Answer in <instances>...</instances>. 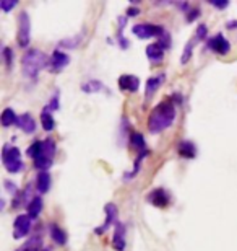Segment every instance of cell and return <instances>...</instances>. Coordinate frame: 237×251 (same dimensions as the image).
Returning <instances> with one entry per match:
<instances>
[{"instance_id":"4dcf8cb0","label":"cell","mask_w":237,"mask_h":251,"mask_svg":"<svg viewBox=\"0 0 237 251\" xmlns=\"http://www.w3.org/2000/svg\"><path fill=\"white\" fill-rule=\"evenodd\" d=\"M210 5H213L215 8H219V10H224L229 7V0H208Z\"/></svg>"},{"instance_id":"30bf717a","label":"cell","mask_w":237,"mask_h":251,"mask_svg":"<svg viewBox=\"0 0 237 251\" xmlns=\"http://www.w3.org/2000/svg\"><path fill=\"white\" fill-rule=\"evenodd\" d=\"M104 214H106V222L101 225V227H98V228L94 230V232L98 233V235L108 232V228L112 224H117V205L112 204V202L106 204L104 205Z\"/></svg>"},{"instance_id":"e0dca14e","label":"cell","mask_w":237,"mask_h":251,"mask_svg":"<svg viewBox=\"0 0 237 251\" xmlns=\"http://www.w3.org/2000/svg\"><path fill=\"white\" fill-rule=\"evenodd\" d=\"M164 74H161V75H156V77H151L148 78V82H146V100H150L153 95L158 92V88L163 85L164 82Z\"/></svg>"},{"instance_id":"277c9868","label":"cell","mask_w":237,"mask_h":251,"mask_svg":"<svg viewBox=\"0 0 237 251\" xmlns=\"http://www.w3.org/2000/svg\"><path fill=\"white\" fill-rule=\"evenodd\" d=\"M54 155H55V142L50 137L44 139V149L43 153L39 155V158L34 160V167L41 172H47V168L54 162Z\"/></svg>"},{"instance_id":"f1b7e54d","label":"cell","mask_w":237,"mask_h":251,"mask_svg":"<svg viewBox=\"0 0 237 251\" xmlns=\"http://www.w3.org/2000/svg\"><path fill=\"white\" fill-rule=\"evenodd\" d=\"M3 59H5V65L10 70L13 65V51L10 48H3Z\"/></svg>"},{"instance_id":"83f0119b","label":"cell","mask_w":237,"mask_h":251,"mask_svg":"<svg viewBox=\"0 0 237 251\" xmlns=\"http://www.w3.org/2000/svg\"><path fill=\"white\" fill-rule=\"evenodd\" d=\"M18 5V0H0V8L3 12H12V10Z\"/></svg>"},{"instance_id":"9a60e30c","label":"cell","mask_w":237,"mask_h":251,"mask_svg":"<svg viewBox=\"0 0 237 251\" xmlns=\"http://www.w3.org/2000/svg\"><path fill=\"white\" fill-rule=\"evenodd\" d=\"M146 56H148V61L151 64H161L164 59V49H161L158 44H150L148 48H146Z\"/></svg>"},{"instance_id":"3957f363","label":"cell","mask_w":237,"mask_h":251,"mask_svg":"<svg viewBox=\"0 0 237 251\" xmlns=\"http://www.w3.org/2000/svg\"><path fill=\"white\" fill-rule=\"evenodd\" d=\"M2 163L5 170H7L8 173H20L22 170L24 168V163L22 160V152L12 145L5 144L3 149H2Z\"/></svg>"},{"instance_id":"8fae6325","label":"cell","mask_w":237,"mask_h":251,"mask_svg":"<svg viewBox=\"0 0 237 251\" xmlns=\"http://www.w3.org/2000/svg\"><path fill=\"white\" fill-rule=\"evenodd\" d=\"M117 83H119V88L122 90V92L137 93L138 88H140V78L137 77V75H132V74L120 75Z\"/></svg>"},{"instance_id":"7402d4cb","label":"cell","mask_w":237,"mask_h":251,"mask_svg":"<svg viewBox=\"0 0 237 251\" xmlns=\"http://www.w3.org/2000/svg\"><path fill=\"white\" fill-rule=\"evenodd\" d=\"M41 126L46 132H50V130H54V127H55V119L47 109H44V111L41 113Z\"/></svg>"},{"instance_id":"5b68a950","label":"cell","mask_w":237,"mask_h":251,"mask_svg":"<svg viewBox=\"0 0 237 251\" xmlns=\"http://www.w3.org/2000/svg\"><path fill=\"white\" fill-rule=\"evenodd\" d=\"M164 31H166L164 26H161V25H151V23H140L132 28V33L138 39H150L154 36L159 38Z\"/></svg>"},{"instance_id":"d6986e66","label":"cell","mask_w":237,"mask_h":251,"mask_svg":"<svg viewBox=\"0 0 237 251\" xmlns=\"http://www.w3.org/2000/svg\"><path fill=\"white\" fill-rule=\"evenodd\" d=\"M36 189L41 194H46L50 189V175L49 172H39L36 176Z\"/></svg>"},{"instance_id":"9c48e42d","label":"cell","mask_w":237,"mask_h":251,"mask_svg":"<svg viewBox=\"0 0 237 251\" xmlns=\"http://www.w3.org/2000/svg\"><path fill=\"white\" fill-rule=\"evenodd\" d=\"M68 64H70L68 54L60 51V49H55V51L52 52V56H50V59H49V70L50 72L59 74V72H62Z\"/></svg>"},{"instance_id":"d4e9b609","label":"cell","mask_w":237,"mask_h":251,"mask_svg":"<svg viewBox=\"0 0 237 251\" xmlns=\"http://www.w3.org/2000/svg\"><path fill=\"white\" fill-rule=\"evenodd\" d=\"M43 149H44V140H36V142H33L31 147L28 149V155L33 160H36L39 158V155L43 153Z\"/></svg>"},{"instance_id":"7c38bea8","label":"cell","mask_w":237,"mask_h":251,"mask_svg":"<svg viewBox=\"0 0 237 251\" xmlns=\"http://www.w3.org/2000/svg\"><path fill=\"white\" fill-rule=\"evenodd\" d=\"M148 202L150 204H153L154 207H159V209H164V207H168L169 205V194L166 193V191L163 188H158V189H153L151 193L148 194Z\"/></svg>"},{"instance_id":"d6a6232c","label":"cell","mask_w":237,"mask_h":251,"mask_svg":"<svg viewBox=\"0 0 237 251\" xmlns=\"http://www.w3.org/2000/svg\"><path fill=\"white\" fill-rule=\"evenodd\" d=\"M117 43H119V46H120V48H122V49H127V48L130 46V44H129V41H127V39H125V38H124V34H122V31H119V33H117Z\"/></svg>"},{"instance_id":"836d02e7","label":"cell","mask_w":237,"mask_h":251,"mask_svg":"<svg viewBox=\"0 0 237 251\" xmlns=\"http://www.w3.org/2000/svg\"><path fill=\"white\" fill-rule=\"evenodd\" d=\"M5 186H7V191L10 194H15L17 193V184L12 183V181H5Z\"/></svg>"},{"instance_id":"d590c367","label":"cell","mask_w":237,"mask_h":251,"mask_svg":"<svg viewBox=\"0 0 237 251\" xmlns=\"http://www.w3.org/2000/svg\"><path fill=\"white\" fill-rule=\"evenodd\" d=\"M198 15H200V10H198V8L192 10V12H190V15H189V22H194L195 18H198Z\"/></svg>"},{"instance_id":"7a4b0ae2","label":"cell","mask_w":237,"mask_h":251,"mask_svg":"<svg viewBox=\"0 0 237 251\" xmlns=\"http://www.w3.org/2000/svg\"><path fill=\"white\" fill-rule=\"evenodd\" d=\"M46 65H47V59L44 56V52L39 51V49H29L22 59L23 74L31 80H36L39 72H41Z\"/></svg>"},{"instance_id":"4316f807","label":"cell","mask_w":237,"mask_h":251,"mask_svg":"<svg viewBox=\"0 0 237 251\" xmlns=\"http://www.w3.org/2000/svg\"><path fill=\"white\" fill-rule=\"evenodd\" d=\"M158 46L161 48V49H169L171 48V36H169V33L168 31H164L161 36L158 38Z\"/></svg>"},{"instance_id":"603a6c76","label":"cell","mask_w":237,"mask_h":251,"mask_svg":"<svg viewBox=\"0 0 237 251\" xmlns=\"http://www.w3.org/2000/svg\"><path fill=\"white\" fill-rule=\"evenodd\" d=\"M82 90L85 93H96V92H103L104 90V85L99 82V80H89V82L83 83L82 85Z\"/></svg>"},{"instance_id":"8d00e7d4","label":"cell","mask_w":237,"mask_h":251,"mask_svg":"<svg viewBox=\"0 0 237 251\" xmlns=\"http://www.w3.org/2000/svg\"><path fill=\"white\" fill-rule=\"evenodd\" d=\"M229 29H236L237 28V20H233V22H228V25H226Z\"/></svg>"},{"instance_id":"2e32d148","label":"cell","mask_w":237,"mask_h":251,"mask_svg":"<svg viewBox=\"0 0 237 251\" xmlns=\"http://www.w3.org/2000/svg\"><path fill=\"white\" fill-rule=\"evenodd\" d=\"M177 152L182 158L192 160V158H195V155H196V147L190 140H182V142H179L177 145Z\"/></svg>"},{"instance_id":"ba28073f","label":"cell","mask_w":237,"mask_h":251,"mask_svg":"<svg viewBox=\"0 0 237 251\" xmlns=\"http://www.w3.org/2000/svg\"><path fill=\"white\" fill-rule=\"evenodd\" d=\"M31 232V217L26 214H20L13 222V238H23Z\"/></svg>"},{"instance_id":"52a82bcc","label":"cell","mask_w":237,"mask_h":251,"mask_svg":"<svg viewBox=\"0 0 237 251\" xmlns=\"http://www.w3.org/2000/svg\"><path fill=\"white\" fill-rule=\"evenodd\" d=\"M206 48H208L210 51L216 52L218 56H226V54H229V51H231L229 41L221 33L215 34L213 38H210L208 43H206Z\"/></svg>"},{"instance_id":"8992f818","label":"cell","mask_w":237,"mask_h":251,"mask_svg":"<svg viewBox=\"0 0 237 251\" xmlns=\"http://www.w3.org/2000/svg\"><path fill=\"white\" fill-rule=\"evenodd\" d=\"M18 44L22 48H26L31 39V20L26 12L18 15Z\"/></svg>"},{"instance_id":"ac0fdd59","label":"cell","mask_w":237,"mask_h":251,"mask_svg":"<svg viewBox=\"0 0 237 251\" xmlns=\"http://www.w3.org/2000/svg\"><path fill=\"white\" fill-rule=\"evenodd\" d=\"M28 215L31 219H38L43 212V199L39 196H34V198L28 202Z\"/></svg>"},{"instance_id":"ffe728a7","label":"cell","mask_w":237,"mask_h":251,"mask_svg":"<svg viewBox=\"0 0 237 251\" xmlns=\"http://www.w3.org/2000/svg\"><path fill=\"white\" fill-rule=\"evenodd\" d=\"M49 230H50V238L54 240V243L60 245V247L67 243V233H65L64 230L60 228L57 224H50Z\"/></svg>"},{"instance_id":"5bb4252c","label":"cell","mask_w":237,"mask_h":251,"mask_svg":"<svg viewBox=\"0 0 237 251\" xmlns=\"http://www.w3.org/2000/svg\"><path fill=\"white\" fill-rule=\"evenodd\" d=\"M17 126L26 134H33L34 130H36V121H34V118L29 113H24L22 116H18Z\"/></svg>"},{"instance_id":"f546056e","label":"cell","mask_w":237,"mask_h":251,"mask_svg":"<svg viewBox=\"0 0 237 251\" xmlns=\"http://www.w3.org/2000/svg\"><path fill=\"white\" fill-rule=\"evenodd\" d=\"M59 106H60V104H59V92H55L52 95V98H50L49 104L46 106V109H47V111H57Z\"/></svg>"},{"instance_id":"e575fe53","label":"cell","mask_w":237,"mask_h":251,"mask_svg":"<svg viewBox=\"0 0 237 251\" xmlns=\"http://www.w3.org/2000/svg\"><path fill=\"white\" fill-rule=\"evenodd\" d=\"M127 15H129V17H137V15H140V8H137V7H129Z\"/></svg>"},{"instance_id":"1f68e13d","label":"cell","mask_w":237,"mask_h":251,"mask_svg":"<svg viewBox=\"0 0 237 251\" xmlns=\"http://www.w3.org/2000/svg\"><path fill=\"white\" fill-rule=\"evenodd\" d=\"M206 33H208V29H206V25H198V28H196L195 41H201V39H205L206 38Z\"/></svg>"},{"instance_id":"484cf974","label":"cell","mask_w":237,"mask_h":251,"mask_svg":"<svg viewBox=\"0 0 237 251\" xmlns=\"http://www.w3.org/2000/svg\"><path fill=\"white\" fill-rule=\"evenodd\" d=\"M194 41H189L187 46H185L184 52H182V57H180V64H189V61L192 59V54H194Z\"/></svg>"},{"instance_id":"4fadbf2b","label":"cell","mask_w":237,"mask_h":251,"mask_svg":"<svg viewBox=\"0 0 237 251\" xmlns=\"http://www.w3.org/2000/svg\"><path fill=\"white\" fill-rule=\"evenodd\" d=\"M112 247L115 251H124L125 250V225L117 222L115 224V233L112 238Z\"/></svg>"},{"instance_id":"44dd1931","label":"cell","mask_w":237,"mask_h":251,"mask_svg":"<svg viewBox=\"0 0 237 251\" xmlns=\"http://www.w3.org/2000/svg\"><path fill=\"white\" fill-rule=\"evenodd\" d=\"M0 121H2L3 127H8V126H12V124L17 126L18 116H17V113H15L12 108H5L2 111V116H0Z\"/></svg>"},{"instance_id":"cb8c5ba5","label":"cell","mask_w":237,"mask_h":251,"mask_svg":"<svg viewBox=\"0 0 237 251\" xmlns=\"http://www.w3.org/2000/svg\"><path fill=\"white\" fill-rule=\"evenodd\" d=\"M130 144H132V147H135L137 150H145L146 149V142H145V137L143 134L140 132H133L130 135ZM146 152V150H145Z\"/></svg>"},{"instance_id":"6da1fadb","label":"cell","mask_w":237,"mask_h":251,"mask_svg":"<svg viewBox=\"0 0 237 251\" xmlns=\"http://www.w3.org/2000/svg\"><path fill=\"white\" fill-rule=\"evenodd\" d=\"M175 104L172 100H166L159 103L148 118V130L151 134H159L174 124L175 121Z\"/></svg>"}]
</instances>
